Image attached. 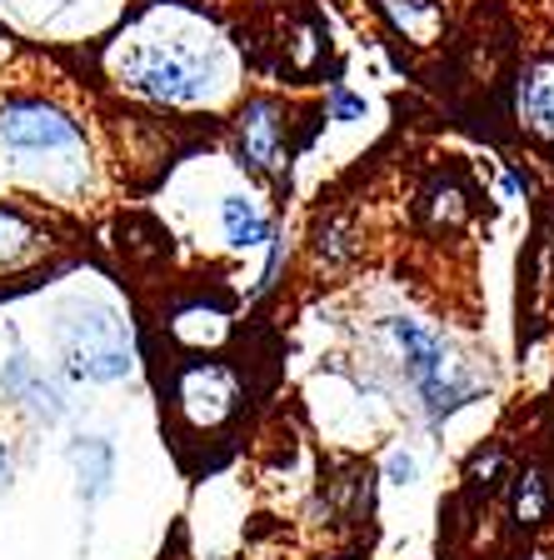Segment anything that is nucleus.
Listing matches in <instances>:
<instances>
[{
	"mask_svg": "<svg viewBox=\"0 0 554 560\" xmlns=\"http://www.w3.org/2000/svg\"><path fill=\"white\" fill-rule=\"evenodd\" d=\"M60 355H66L70 375H81V381H95V385H110L120 375H130L135 365V350H130V330L110 305H70L60 315Z\"/></svg>",
	"mask_w": 554,
	"mask_h": 560,
	"instance_id": "1",
	"label": "nucleus"
},
{
	"mask_svg": "<svg viewBox=\"0 0 554 560\" xmlns=\"http://www.w3.org/2000/svg\"><path fill=\"white\" fill-rule=\"evenodd\" d=\"M390 336H394V346H400L404 371L420 385V396H425L435 420L460 410L470 396H480V381L445 350V340H439L435 330H425L420 320H390Z\"/></svg>",
	"mask_w": 554,
	"mask_h": 560,
	"instance_id": "2",
	"label": "nucleus"
},
{
	"mask_svg": "<svg viewBox=\"0 0 554 560\" xmlns=\"http://www.w3.org/2000/svg\"><path fill=\"white\" fill-rule=\"evenodd\" d=\"M126 75L135 91L155 95V101H200L210 85V56H200L196 46H161V40H145V46L130 50Z\"/></svg>",
	"mask_w": 554,
	"mask_h": 560,
	"instance_id": "3",
	"label": "nucleus"
},
{
	"mask_svg": "<svg viewBox=\"0 0 554 560\" xmlns=\"http://www.w3.org/2000/svg\"><path fill=\"white\" fill-rule=\"evenodd\" d=\"M0 145L15 155H50L81 145V130L66 110H56L46 101H11L0 110Z\"/></svg>",
	"mask_w": 554,
	"mask_h": 560,
	"instance_id": "4",
	"label": "nucleus"
},
{
	"mask_svg": "<svg viewBox=\"0 0 554 560\" xmlns=\"http://www.w3.org/2000/svg\"><path fill=\"white\" fill-rule=\"evenodd\" d=\"M0 385H5V396H11L15 406L31 410L35 420H60V416H66V400H60V390L40 371H35V361H31V355H21V350H15L11 361H5V375H0Z\"/></svg>",
	"mask_w": 554,
	"mask_h": 560,
	"instance_id": "5",
	"label": "nucleus"
},
{
	"mask_svg": "<svg viewBox=\"0 0 554 560\" xmlns=\"http://www.w3.org/2000/svg\"><path fill=\"white\" fill-rule=\"evenodd\" d=\"M70 466L81 476L85 501H95V495H105L110 480H116V451H110V441H101V435H81V441L70 445Z\"/></svg>",
	"mask_w": 554,
	"mask_h": 560,
	"instance_id": "6",
	"label": "nucleus"
},
{
	"mask_svg": "<svg viewBox=\"0 0 554 560\" xmlns=\"http://www.w3.org/2000/svg\"><path fill=\"white\" fill-rule=\"evenodd\" d=\"M240 155L250 171H270V165L280 161V126L266 101L250 105V120L240 126Z\"/></svg>",
	"mask_w": 554,
	"mask_h": 560,
	"instance_id": "7",
	"label": "nucleus"
},
{
	"mask_svg": "<svg viewBox=\"0 0 554 560\" xmlns=\"http://www.w3.org/2000/svg\"><path fill=\"white\" fill-rule=\"evenodd\" d=\"M524 120H530L540 136L554 140V60H540L530 70V81H524Z\"/></svg>",
	"mask_w": 554,
	"mask_h": 560,
	"instance_id": "8",
	"label": "nucleus"
},
{
	"mask_svg": "<svg viewBox=\"0 0 554 560\" xmlns=\"http://www.w3.org/2000/svg\"><path fill=\"white\" fill-rule=\"evenodd\" d=\"M220 221H225V235H231V245H260V241H270V221L255 210V200H245V196H231L225 206H220Z\"/></svg>",
	"mask_w": 554,
	"mask_h": 560,
	"instance_id": "9",
	"label": "nucleus"
},
{
	"mask_svg": "<svg viewBox=\"0 0 554 560\" xmlns=\"http://www.w3.org/2000/svg\"><path fill=\"white\" fill-rule=\"evenodd\" d=\"M540 515H544V480L540 476H524V486H520V521L534 525Z\"/></svg>",
	"mask_w": 554,
	"mask_h": 560,
	"instance_id": "10",
	"label": "nucleus"
},
{
	"mask_svg": "<svg viewBox=\"0 0 554 560\" xmlns=\"http://www.w3.org/2000/svg\"><path fill=\"white\" fill-rule=\"evenodd\" d=\"M415 476H420V460H415V455L394 451V455H390V480H394V486H410Z\"/></svg>",
	"mask_w": 554,
	"mask_h": 560,
	"instance_id": "11",
	"label": "nucleus"
},
{
	"mask_svg": "<svg viewBox=\"0 0 554 560\" xmlns=\"http://www.w3.org/2000/svg\"><path fill=\"white\" fill-rule=\"evenodd\" d=\"M365 110V101H355V95H335V116L345 120V116H359Z\"/></svg>",
	"mask_w": 554,
	"mask_h": 560,
	"instance_id": "12",
	"label": "nucleus"
},
{
	"mask_svg": "<svg viewBox=\"0 0 554 560\" xmlns=\"http://www.w3.org/2000/svg\"><path fill=\"white\" fill-rule=\"evenodd\" d=\"M5 476H11V455L0 451V480H5Z\"/></svg>",
	"mask_w": 554,
	"mask_h": 560,
	"instance_id": "13",
	"label": "nucleus"
}]
</instances>
